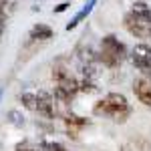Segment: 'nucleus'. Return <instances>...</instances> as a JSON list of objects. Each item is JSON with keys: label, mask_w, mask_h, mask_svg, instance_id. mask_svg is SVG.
I'll return each mask as SVG.
<instances>
[{"label": "nucleus", "mask_w": 151, "mask_h": 151, "mask_svg": "<svg viewBox=\"0 0 151 151\" xmlns=\"http://www.w3.org/2000/svg\"><path fill=\"white\" fill-rule=\"evenodd\" d=\"M93 113L97 117H109L115 123H125L131 117L133 109H131L127 97L123 93H109V95H105L101 101L95 103Z\"/></svg>", "instance_id": "nucleus-1"}, {"label": "nucleus", "mask_w": 151, "mask_h": 151, "mask_svg": "<svg viewBox=\"0 0 151 151\" xmlns=\"http://www.w3.org/2000/svg\"><path fill=\"white\" fill-rule=\"evenodd\" d=\"M52 79L57 83V87H55V99H57V103L60 105H69L75 101V97L79 93V79L77 77H73L67 69H57L52 70Z\"/></svg>", "instance_id": "nucleus-2"}, {"label": "nucleus", "mask_w": 151, "mask_h": 151, "mask_svg": "<svg viewBox=\"0 0 151 151\" xmlns=\"http://www.w3.org/2000/svg\"><path fill=\"white\" fill-rule=\"evenodd\" d=\"M127 55L125 45L117 38L115 35H107L101 40V50H99V60L109 69H117L121 65V60Z\"/></svg>", "instance_id": "nucleus-3"}, {"label": "nucleus", "mask_w": 151, "mask_h": 151, "mask_svg": "<svg viewBox=\"0 0 151 151\" xmlns=\"http://www.w3.org/2000/svg\"><path fill=\"white\" fill-rule=\"evenodd\" d=\"M131 60L143 75H151V47L149 45H135L131 50Z\"/></svg>", "instance_id": "nucleus-4"}, {"label": "nucleus", "mask_w": 151, "mask_h": 151, "mask_svg": "<svg viewBox=\"0 0 151 151\" xmlns=\"http://www.w3.org/2000/svg\"><path fill=\"white\" fill-rule=\"evenodd\" d=\"M36 101H38V113L47 119H55L58 115L57 111V99L47 91H38L36 93Z\"/></svg>", "instance_id": "nucleus-5"}, {"label": "nucleus", "mask_w": 151, "mask_h": 151, "mask_svg": "<svg viewBox=\"0 0 151 151\" xmlns=\"http://www.w3.org/2000/svg\"><path fill=\"white\" fill-rule=\"evenodd\" d=\"M123 24H125V28H127V32L129 35H133V36H137V38H149V30L141 24L139 20V16L135 14V12L131 10L127 12L125 16H123Z\"/></svg>", "instance_id": "nucleus-6"}, {"label": "nucleus", "mask_w": 151, "mask_h": 151, "mask_svg": "<svg viewBox=\"0 0 151 151\" xmlns=\"http://www.w3.org/2000/svg\"><path fill=\"white\" fill-rule=\"evenodd\" d=\"M133 93L139 99V103H143L145 107H151V81H147V79H135Z\"/></svg>", "instance_id": "nucleus-7"}, {"label": "nucleus", "mask_w": 151, "mask_h": 151, "mask_svg": "<svg viewBox=\"0 0 151 151\" xmlns=\"http://www.w3.org/2000/svg\"><path fill=\"white\" fill-rule=\"evenodd\" d=\"M95 4H97V0H89V2H85V6H83L81 10L75 14V18H73V20L67 24V30H73V28H77V26H79V24H81L83 20H85V18L91 14V10H93Z\"/></svg>", "instance_id": "nucleus-8"}, {"label": "nucleus", "mask_w": 151, "mask_h": 151, "mask_svg": "<svg viewBox=\"0 0 151 151\" xmlns=\"http://www.w3.org/2000/svg\"><path fill=\"white\" fill-rule=\"evenodd\" d=\"M119 151H151V143L143 137H135V139H129L127 143H123Z\"/></svg>", "instance_id": "nucleus-9"}, {"label": "nucleus", "mask_w": 151, "mask_h": 151, "mask_svg": "<svg viewBox=\"0 0 151 151\" xmlns=\"http://www.w3.org/2000/svg\"><path fill=\"white\" fill-rule=\"evenodd\" d=\"M52 38V28L47 24H35L30 28V40H48Z\"/></svg>", "instance_id": "nucleus-10"}, {"label": "nucleus", "mask_w": 151, "mask_h": 151, "mask_svg": "<svg viewBox=\"0 0 151 151\" xmlns=\"http://www.w3.org/2000/svg\"><path fill=\"white\" fill-rule=\"evenodd\" d=\"M20 103H22V107L28 109V111H38V101H36L35 93H22L20 95Z\"/></svg>", "instance_id": "nucleus-11"}, {"label": "nucleus", "mask_w": 151, "mask_h": 151, "mask_svg": "<svg viewBox=\"0 0 151 151\" xmlns=\"http://www.w3.org/2000/svg\"><path fill=\"white\" fill-rule=\"evenodd\" d=\"M65 123H67L69 127H85V125H89L91 121H89V119H85V117H79V115H73V113H67V115H65Z\"/></svg>", "instance_id": "nucleus-12"}, {"label": "nucleus", "mask_w": 151, "mask_h": 151, "mask_svg": "<svg viewBox=\"0 0 151 151\" xmlns=\"http://www.w3.org/2000/svg\"><path fill=\"white\" fill-rule=\"evenodd\" d=\"M99 89H97V83L93 81V79H83V81H79V93H97Z\"/></svg>", "instance_id": "nucleus-13"}, {"label": "nucleus", "mask_w": 151, "mask_h": 151, "mask_svg": "<svg viewBox=\"0 0 151 151\" xmlns=\"http://www.w3.org/2000/svg\"><path fill=\"white\" fill-rule=\"evenodd\" d=\"M38 151H67V149H65V145H60L57 141H42L38 145Z\"/></svg>", "instance_id": "nucleus-14"}, {"label": "nucleus", "mask_w": 151, "mask_h": 151, "mask_svg": "<svg viewBox=\"0 0 151 151\" xmlns=\"http://www.w3.org/2000/svg\"><path fill=\"white\" fill-rule=\"evenodd\" d=\"M8 117H10V123H12V125H16V127H22V125H24V117H20L16 111H10Z\"/></svg>", "instance_id": "nucleus-15"}, {"label": "nucleus", "mask_w": 151, "mask_h": 151, "mask_svg": "<svg viewBox=\"0 0 151 151\" xmlns=\"http://www.w3.org/2000/svg\"><path fill=\"white\" fill-rule=\"evenodd\" d=\"M69 6H70L69 2H60L58 6H55V12H65L67 8H69Z\"/></svg>", "instance_id": "nucleus-16"}, {"label": "nucleus", "mask_w": 151, "mask_h": 151, "mask_svg": "<svg viewBox=\"0 0 151 151\" xmlns=\"http://www.w3.org/2000/svg\"><path fill=\"white\" fill-rule=\"evenodd\" d=\"M4 14H6V2L0 0V18H4Z\"/></svg>", "instance_id": "nucleus-17"}, {"label": "nucleus", "mask_w": 151, "mask_h": 151, "mask_svg": "<svg viewBox=\"0 0 151 151\" xmlns=\"http://www.w3.org/2000/svg\"><path fill=\"white\" fill-rule=\"evenodd\" d=\"M16 151H38V149H32V147H26V145H18Z\"/></svg>", "instance_id": "nucleus-18"}, {"label": "nucleus", "mask_w": 151, "mask_h": 151, "mask_svg": "<svg viewBox=\"0 0 151 151\" xmlns=\"http://www.w3.org/2000/svg\"><path fill=\"white\" fill-rule=\"evenodd\" d=\"M2 30H4V22H2V18H0V36H2Z\"/></svg>", "instance_id": "nucleus-19"}, {"label": "nucleus", "mask_w": 151, "mask_h": 151, "mask_svg": "<svg viewBox=\"0 0 151 151\" xmlns=\"http://www.w3.org/2000/svg\"><path fill=\"white\" fill-rule=\"evenodd\" d=\"M0 95H2V91H0Z\"/></svg>", "instance_id": "nucleus-20"}]
</instances>
